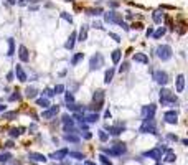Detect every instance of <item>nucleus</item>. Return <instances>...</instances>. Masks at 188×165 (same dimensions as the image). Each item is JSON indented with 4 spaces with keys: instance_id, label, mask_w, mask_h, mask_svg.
Returning a JSON list of instances; mask_svg holds the SVG:
<instances>
[{
    "instance_id": "1",
    "label": "nucleus",
    "mask_w": 188,
    "mask_h": 165,
    "mask_svg": "<svg viewBox=\"0 0 188 165\" xmlns=\"http://www.w3.org/2000/svg\"><path fill=\"white\" fill-rule=\"evenodd\" d=\"M160 103H162L163 106H177V104H178V99H177V96L170 89L162 87V91H160Z\"/></svg>"
},
{
    "instance_id": "2",
    "label": "nucleus",
    "mask_w": 188,
    "mask_h": 165,
    "mask_svg": "<svg viewBox=\"0 0 188 165\" xmlns=\"http://www.w3.org/2000/svg\"><path fill=\"white\" fill-rule=\"evenodd\" d=\"M155 53H157V58H158V59H162V61H168V59L172 58L173 51H172V48H170L168 45H160V46H157Z\"/></svg>"
},
{
    "instance_id": "3",
    "label": "nucleus",
    "mask_w": 188,
    "mask_h": 165,
    "mask_svg": "<svg viewBox=\"0 0 188 165\" xmlns=\"http://www.w3.org/2000/svg\"><path fill=\"white\" fill-rule=\"evenodd\" d=\"M140 132L142 134H157V127H155L154 119H144V122L140 125Z\"/></svg>"
},
{
    "instance_id": "4",
    "label": "nucleus",
    "mask_w": 188,
    "mask_h": 165,
    "mask_svg": "<svg viewBox=\"0 0 188 165\" xmlns=\"http://www.w3.org/2000/svg\"><path fill=\"white\" fill-rule=\"evenodd\" d=\"M92 103H94V109L96 111H99L104 106V91L102 89H97L92 94Z\"/></svg>"
},
{
    "instance_id": "5",
    "label": "nucleus",
    "mask_w": 188,
    "mask_h": 165,
    "mask_svg": "<svg viewBox=\"0 0 188 165\" xmlns=\"http://www.w3.org/2000/svg\"><path fill=\"white\" fill-rule=\"evenodd\" d=\"M101 66H104V58H102L101 53H96L91 58V61H89V69L94 71V69H99Z\"/></svg>"
},
{
    "instance_id": "6",
    "label": "nucleus",
    "mask_w": 188,
    "mask_h": 165,
    "mask_svg": "<svg viewBox=\"0 0 188 165\" xmlns=\"http://www.w3.org/2000/svg\"><path fill=\"white\" fill-rule=\"evenodd\" d=\"M154 79L160 84V86H165V84L168 83V75H167L165 71H162V69H157V71H154Z\"/></svg>"
},
{
    "instance_id": "7",
    "label": "nucleus",
    "mask_w": 188,
    "mask_h": 165,
    "mask_svg": "<svg viewBox=\"0 0 188 165\" xmlns=\"http://www.w3.org/2000/svg\"><path fill=\"white\" fill-rule=\"evenodd\" d=\"M125 150H127L125 144H116L112 149H107L106 152L109 154V155H122V154H125Z\"/></svg>"
},
{
    "instance_id": "8",
    "label": "nucleus",
    "mask_w": 188,
    "mask_h": 165,
    "mask_svg": "<svg viewBox=\"0 0 188 165\" xmlns=\"http://www.w3.org/2000/svg\"><path fill=\"white\" fill-rule=\"evenodd\" d=\"M155 111H157L155 104H149V106L142 107V116H144V119H154Z\"/></svg>"
},
{
    "instance_id": "9",
    "label": "nucleus",
    "mask_w": 188,
    "mask_h": 165,
    "mask_svg": "<svg viewBox=\"0 0 188 165\" xmlns=\"http://www.w3.org/2000/svg\"><path fill=\"white\" fill-rule=\"evenodd\" d=\"M58 112H60V106H51V107H46V109L43 111L41 117L43 119H53Z\"/></svg>"
},
{
    "instance_id": "10",
    "label": "nucleus",
    "mask_w": 188,
    "mask_h": 165,
    "mask_svg": "<svg viewBox=\"0 0 188 165\" xmlns=\"http://www.w3.org/2000/svg\"><path fill=\"white\" fill-rule=\"evenodd\" d=\"M63 125L66 132H74V119L71 116H63Z\"/></svg>"
},
{
    "instance_id": "11",
    "label": "nucleus",
    "mask_w": 188,
    "mask_h": 165,
    "mask_svg": "<svg viewBox=\"0 0 188 165\" xmlns=\"http://www.w3.org/2000/svg\"><path fill=\"white\" fill-rule=\"evenodd\" d=\"M163 119H165L167 124H177V121H178V114H177L175 111H167L165 114H163Z\"/></svg>"
},
{
    "instance_id": "12",
    "label": "nucleus",
    "mask_w": 188,
    "mask_h": 165,
    "mask_svg": "<svg viewBox=\"0 0 188 165\" xmlns=\"http://www.w3.org/2000/svg\"><path fill=\"white\" fill-rule=\"evenodd\" d=\"M144 155H145V157H149V159L160 160V159H162V149H152V150H147V152H145Z\"/></svg>"
},
{
    "instance_id": "13",
    "label": "nucleus",
    "mask_w": 188,
    "mask_h": 165,
    "mask_svg": "<svg viewBox=\"0 0 188 165\" xmlns=\"http://www.w3.org/2000/svg\"><path fill=\"white\" fill-rule=\"evenodd\" d=\"M18 56H20V59H22L23 63H28V61H30V53H28V50H27L25 45H20V48H18Z\"/></svg>"
},
{
    "instance_id": "14",
    "label": "nucleus",
    "mask_w": 188,
    "mask_h": 165,
    "mask_svg": "<svg viewBox=\"0 0 188 165\" xmlns=\"http://www.w3.org/2000/svg\"><path fill=\"white\" fill-rule=\"evenodd\" d=\"M15 75H17V79H18L20 83H25L27 79H28V78H27V73L23 71V68L20 65L15 66Z\"/></svg>"
},
{
    "instance_id": "15",
    "label": "nucleus",
    "mask_w": 188,
    "mask_h": 165,
    "mask_svg": "<svg viewBox=\"0 0 188 165\" xmlns=\"http://www.w3.org/2000/svg\"><path fill=\"white\" fill-rule=\"evenodd\" d=\"M68 152H69L68 149H61V150H58V152H53V154H51L50 159H53V160H63L64 157H68Z\"/></svg>"
},
{
    "instance_id": "16",
    "label": "nucleus",
    "mask_w": 188,
    "mask_h": 165,
    "mask_svg": "<svg viewBox=\"0 0 188 165\" xmlns=\"http://www.w3.org/2000/svg\"><path fill=\"white\" fill-rule=\"evenodd\" d=\"M76 38H78V33H76V31H73V33L69 35L68 41H66V43H64V48H66V50H73V48H74Z\"/></svg>"
},
{
    "instance_id": "17",
    "label": "nucleus",
    "mask_w": 188,
    "mask_h": 165,
    "mask_svg": "<svg viewBox=\"0 0 188 165\" xmlns=\"http://www.w3.org/2000/svg\"><path fill=\"white\" fill-rule=\"evenodd\" d=\"M132 59L137 63H142V65H149V56L145 53H135L134 56H132Z\"/></svg>"
},
{
    "instance_id": "18",
    "label": "nucleus",
    "mask_w": 188,
    "mask_h": 165,
    "mask_svg": "<svg viewBox=\"0 0 188 165\" xmlns=\"http://www.w3.org/2000/svg\"><path fill=\"white\" fill-rule=\"evenodd\" d=\"M28 159H30V160H33V162H41V163L46 162V157H45L43 154H36V152H30Z\"/></svg>"
},
{
    "instance_id": "19",
    "label": "nucleus",
    "mask_w": 188,
    "mask_h": 165,
    "mask_svg": "<svg viewBox=\"0 0 188 165\" xmlns=\"http://www.w3.org/2000/svg\"><path fill=\"white\" fill-rule=\"evenodd\" d=\"M177 93H183V89H185V76L183 75H178L177 76Z\"/></svg>"
},
{
    "instance_id": "20",
    "label": "nucleus",
    "mask_w": 188,
    "mask_h": 165,
    "mask_svg": "<svg viewBox=\"0 0 188 165\" xmlns=\"http://www.w3.org/2000/svg\"><path fill=\"white\" fill-rule=\"evenodd\" d=\"M84 121L86 122H97V121H99V114H97V112H89V114H84Z\"/></svg>"
},
{
    "instance_id": "21",
    "label": "nucleus",
    "mask_w": 188,
    "mask_h": 165,
    "mask_svg": "<svg viewBox=\"0 0 188 165\" xmlns=\"http://www.w3.org/2000/svg\"><path fill=\"white\" fill-rule=\"evenodd\" d=\"M114 73H116V69H114V68H109V69H107V71H106V75H104V83H106V84H109L111 81H112Z\"/></svg>"
},
{
    "instance_id": "22",
    "label": "nucleus",
    "mask_w": 188,
    "mask_h": 165,
    "mask_svg": "<svg viewBox=\"0 0 188 165\" xmlns=\"http://www.w3.org/2000/svg\"><path fill=\"white\" fill-rule=\"evenodd\" d=\"M175 159H177V155H175V152L173 150H167V154H165V157H163V160L165 162H175Z\"/></svg>"
},
{
    "instance_id": "23",
    "label": "nucleus",
    "mask_w": 188,
    "mask_h": 165,
    "mask_svg": "<svg viewBox=\"0 0 188 165\" xmlns=\"http://www.w3.org/2000/svg\"><path fill=\"white\" fill-rule=\"evenodd\" d=\"M121 56H122V51H121V50H114V51H112L111 58H112V63H114V65H117V63L121 61Z\"/></svg>"
},
{
    "instance_id": "24",
    "label": "nucleus",
    "mask_w": 188,
    "mask_h": 165,
    "mask_svg": "<svg viewBox=\"0 0 188 165\" xmlns=\"http://www.w3.org/2000/svg\"><path fill=\"white\" fill-rule=\"evenodd\" d=\"M36 104H38V106H41L43 109L50 107V101H48L46 97H38V99H36Z\"/></svg>"
},
{
    "instance_id": "25",
    "label": "nucleus",
    "mask_w": 188,
    "mask_h": 165,
    "mask_svg": "<svg viewBox=\"0 0 188 165\" xmlns=\"http://www.w3.org/2000/svg\"><path fill=\"white\" fill-rule=\"evenodd\" d=\"M83 58H84V53H76V55L71 58V65H73V66H76V65H78V63L83 59Z\"/></svg>"
},
{
    "instance_id": "26",
    "label": "nucleus",
    "mask_w": 188,
    "mask_h": 165,
    "mask_svg": "<svg viewBox=\"0 0 188 165\" xmlns=\"http://www.w3.org/2000/svg\"><path fill=\"white\" fill-rule=\"evenodd\" d=\"M64 139L68 140V142H79V137H78V135H74L73 132H69V134L66 132V134H64Z\"/></svg>"
},
{
    "instance_id": "27",
    "label": "nucleus",
    "mask_w": 188,
    "mask_h": 165,
    "mask_svg": "<svg viewBox=\"0 0 188 165\" xmlns=\"http://www.w3.org/2000/svg\"><path fill=\"white\" fill-rule=\"evenodd\" d=\"M152 18H154L155 23H160V22H162V18H163V13L160 12V10H155L154 15H152Z\"/></svg>"
},
{
    "instance_id": "28",
    "label": "nucleus",
    "mask_w": 188,
    "mask_h": 165,
    "mask_svg": "<svg viewBox=\"0 0 188 165\" xmlns=\"http://www.w3.org/2000/svg\"><path fill=\"white\" fill-rule=\"evenodd\" d=\"M165 31H167L165 28H162V27H160L158 30H157V31H154L152 35H154V38H155V40H158V38H162L163 35H165Z\"/></svg>"
},
{
    "instance_id": "29",
    "label": "nucleus",
    "mask_w": 188,
    "mask_h": 165,
    "mask_svg": "<svg viewBox=\"0 0 188 165\" xmlns=\"http://www.w3.org/2000/svg\"><path fill=\"white\" fill-rule=\"evenodd\" d=\"M109 131H111V134H112V135H119L121 132L124 131V125H122V127H121V125H116V127H109Z\"/></svg>"
},
{
    "instance_id": "30",
    "label": "nucleus",
    "mask_w": 188,
    "mask_h": 165,
    "mask_svg": "<svg viewBox=\"0 0 188 165\" xmlns=\"http://www.w3.org/2000/svg\"><path fill=\"white\" fill-rule=\"evenodd\" d=\"M10 159H12V154H8V152H3V154H0V163H5V162H8Z\"/></svg>"
},
{
    "instance_id": "31",
    "label": "nucleus",
    "mask_w": 188,
    "mask_h": 165,
    "mask_svg": "<svg viewBox=\"0 0 188 165\" xmlns=\"http://www.w3.org/2000/svg\"><path fill=\"white\" fill-rule=\"evenodd\" d=\"M86 38H88V28L83 27V28H81V31H79V41H84Z\"/></svg>"
},
{
    "instance_id": "32",
    "label": "nucleus",
    "mask_w": 188,
    "mask_h": 165,
    "mask_svg": "<svg viewBox=\"0 0 188 165\" xmlns=\"http://www.w3.org/2000/svg\"><path fill=\"white\" fill-rule=\"evenodd\" d=\"M25 93H27V97H30V99L36 96V89H35V87H27Z\"/></svg>"
},
{
    "instance_id": "33",
    "label": "nucleus",
    "mask_w": 188,
    "mask_h": 165,
    "mask_svg": "<svg viewBox=\"0 0 188 165\" xmlns=\"http://www.w3.org/2000/svg\"><path fill=\"white\" fill-rule=\"evenodd\" d=\"M13 51H15V43H13V40L10 38L8 40V56H12Z\"/></svg>"
},
{
    "instance_id": "34",
    "label": "nucleus",
    "mask_w": 188,
    "mask_h": 165,
    "mask_svg": "<svg viewBox=\"0 0 188 165\" xmlns=\"http://www.w3.org/2000/svg\"><path fill=\"white\" fill-rule=\"evenodd\" d=\"M63 91H64V86H63V84H56V86L53 87V93L55 94H61Z\"/></svg>"
},
{
    "instance_id": "35",
    "label": "nucleus",
    "mask_w": 188,
    "mask_h": 165,
    "mask_svg": "<svg viewBox=\"0 0 188 165\" xmlns=\"http://www.w3.org/2000/svg\"><path fill=\"white\" fill-rule=\"evenodd\" d=\"M64 99H66V103L69 104V103H73V101H74V96H73V94L68 91V93H64Z\"/></svg>"
},
{
    "instance_id": "36",
    "label": "nucleus",
    "mask_w": 188,
    "mask_h": 165,
    "mask_svg": "<svg viewBox=\"0 0 188 165\" xmlns=\"http://www.w3.org/2000/svg\"><path fill=\"white\" fill-rule=\"evenodd\" d=\"M20 134H22V129H12V131H10V135H12V137H18Z\"/></svg>"
},
{
    "instance_id": "37",
    "label": "nucleus",
    "mask_w": 188,
    "mask_h": 165,
    "mask_svg": "<svg viewBox=\"0 0 188 165\" xmlns=\"http://www.w3.org/2000/svg\"><path fill=\"white\" fill-rule=\"evenodd\" d=\"M99 139L102 140V142H106V140L109 139V135L106 134V131H99Z\"/></svg>"
},
{
    "instance_id": "38",
    "label": "nucleus",
    "mask_w": 188,
    "mask_h": 165,
    "mask_svg": "<svg viewBox=\"0 0 188 165\" xmlns=\"http://www.w3.org/2000/svg\"><path fill=\"white\" fill-rule=\"evenodd\" d=\"M99 159H101V162H102L104 165H112V163H111V160L107 159L106 155H99Z\"/></svg>"
},
{
    "instance_id": "39",
    "label": "nucleus",
    "mask_w": 188,
    "mask_h": 165,
    "mask_svg": "<svg viewBox=\"0 0 188 165\" xmlns=\"http://www.w3.org/2000/svg\"><path fill=\"white\" fill-rule=\"evenodd\" d=\"M68 155L74 157V159H83V155H81V154H78V152H68Z\"/></svg>"
},
{
    "instance_id": "40",
    "label": "nucleus",
    "mask_w": 188,
    "mask_h": 165,
    "mask_svg": "<svg viewBox=\"0 0 188 165\" xmlns=\"http://www.w3.org/2000/svg\"><path fill=\"white\" fill-rule=\"evenodd\" d=\"M61 17H63V18H64V20H66V22H69V23H71V22H73V18H71V15H68V13H61Z\"/></svg>"
},
{
    "instance_id": "41",
    "label": "nucleus",
    "mask_w": 188,
    "mask_h": 165,
    "mask_svg": "<svg viewBox=\"0 0 188 165\" xmlns=\"http://www.w3.org/2000/svg\"><path fill=\"white\" fill-rule=\"evenodd\" d=\"M109 36H111V38H114V40H116L117 43L121 41V36H119V35H116V33H109Z\"/></svg>"
},
{
    "instance_id": "42",
    "label": "nucleus",
    "mask_w": 188,
    "mask_h": 165,
    "mask_svg": "<svg viewBox=\"0 0 188 165\" xmlns=\"http://www.w3.org/2000/svg\"><path fill=\"white\" fill-rule=\"evenodd\" d=\"M45 94H46V96H48V97H51V96H55V93H53V91H51V89H45Z\"/></svg>"
},
{
    "instance_id": "43",
    "label": "nucleus",
    "mask_w": 188,
    "mask_h": 165,
    "mask_svg": "<svg viewBox=\"0 0 188 165\" xmlns=\"http://www.w3.org/2000/svg\"><path fill=\"white\" fill-rule=\"evenodd\" d=\"M152 33H154V28H147V31H145V35H147V36H152Z\"/></svg>"
},
{
    "instance_id": "44",
    "label": "nucleus",
    "mask_w": 188,
    "mask_h": 165,
    "mask_svg": "<svg viewBox=\"0 0 188 165\" xmlns=\"http://www.w3.org/2000/svg\"><path fill=\"white\" fill-rule=\"evenodd\" d=\"M119 71H121V73H122V71H127V63H124V65L121 66V69H119Z\"/></svg>"
},
{
    "instance_id": "45",
    "label": "nucleus",
    "mask_w": 188,
    "mask_h": 165,
    "mask_svg": "<svg viewBox=\"0 0 188 165\" xmlns=\"http://www.w3.org/2000/svg\"><path fill=\"white\" fill-rule=\"evenodd\" d=\"M5 117H8V119L15 117V112H8V114H5Z\"/></svg>"
},
{
    "instance_id": "46",
    "label": "nucleus",
    "mask_w": 188,
    "mask_h": 165,
    "mask_svg": "<svg viewBox=\"0 0 188 165\" xmlns=\"http://www.w3.org/2000/svg\"><path fill=\"white\" fill-rule=\"evenodd\" d=\"M7 78H8V81H12V79H13V73H8V75H7Z\"/></svg>"
},
{
    "instance_id": "47",
    "label": "nucleus",
    "mask_w": 188,
    "mask_h": 165,
    "mask_svg": "<svg viewBox=\"0 0 188 165\" xmlns=\"http://www.w3.org/2000/svg\"><path fill=\"white\" fill-rule=\"evenodd\" d=\"M104 117H106V119H111V112H109V111H106V114H104Z\"/></svg>"
},
{
    "instance_id": "48",
    "label": "nucleus",
    "mask_w": 188,
    "mask_h": 165,
    "mask_svg": "<svg viewBox=\"0 0 188 165\" xmlns=\"http://www.w3.org/2000/svg\"><path fill=\"white\" fill-rule=\"evenodd\" d=\"M28 2H30V0H20L18 3H20V5H25V3H28Z\"/></svg>"
},
{
    "instance_id": "49",
    "label": "nucleus",
    "mask_w": 188,
    "mask_h": 165,
    "mask_svg": "<svg viewBox=\"0 0 188 165\" xmlns=\"http://www.w3.org/2000/svg\"><path fill=\"white\" fill-rule=\"evenodd\" d=\"M84 165H96V163H94V162H91V160H86V162H84Z\"/></svg>"
},
{
    "instance_id": "50",
    "label": "nucleus",
    "mask_w": 188,
    "mask_h": 165,
    "mask_svg": "<svg viewBox=\"0 0 188 165\" xmlns=\"http://www.w3.org/2000/svg\"><path fill=\"white\" fill-rule=\"evenodd\" d=\"M2 111H5V106H3V104H0V112Z\"/></svg>"
},
{
    "instance_id": "51",
    "label": "nucleus",
    "mask_w": 188,
    "mask_h": 165,
    "mask_svg": "<svg viewBox=\"0 0 188 165\" xmlns=\"http://www.w3.org/2000/svg\"><path fill=\"white\" fill-rule=\"evenodd\" d=\"M18 165H20V163H18Z\"/></svg>"
}]
</instances>
